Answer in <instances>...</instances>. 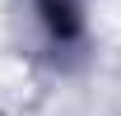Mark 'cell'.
I'll return each mask as SVG.
<instances>
[{"label":"cell","mask_w":121,"mask_h":116,"mask_svg":"<svg viewBox=\"0 0 121 116\" xmlns=\"http://www.w3.org/2000/svg\"><path fill=\"white\" fill-rule=\"evenodd\" d=\"M37 9H42V23H47V33H51L56 42H70V37L79 33V9H75V0H42Z\"/></svg>","instance_id":"cell-1"}]
</instances>
